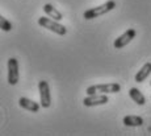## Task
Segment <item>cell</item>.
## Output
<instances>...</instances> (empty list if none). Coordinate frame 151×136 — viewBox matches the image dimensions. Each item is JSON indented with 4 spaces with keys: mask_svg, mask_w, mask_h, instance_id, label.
Instances as JSON below:
<instances>
[{
    "mask_svg": "<svg viewBox=\"0 0 151 136\" xmlns=\"http://www.w3.org/2000/svg\"><path fill=\"white\" fill-rule=\"evenodd\" d=\"M109 102V98L106 97V94H92L87 95L83 99V105L86 107H95V106H101L106 105Z\"/></svg>",
    "mask_w": 151,
    "mask_h": 136,
    "instance_id": "8992f818",
    "label": "cell"
},
{
    "mask_svg": "<svg viewBox=\"0 0 151 136\" xmlns=\"http://www.w3.org/2000/svg\"><path fill=\"white\" fill-rule=\"evenodd\" d=\"M43 12H45L49 17H51V19L57 20V21H60V20L63 19V15H62V13H60L59 11H58L57 8L54 7V5L49 4V3L43 5Z\"/></svg>",
    "mask_w": 151,
    "mask_h": 136,
    "instance_id": "30bf717a",
    "label": "cell"
},
{
    "mask_svg": "<svg viewBox=\"0 0 151 136\" xmlns=\"http://www.w3.org/2000/svg\"><path fill=\"white\" fill-rule=\"evenodd\" d=\"M129 95H130V98H132L133 100H134L137 105L139 106H143L145 103H146V98H145V95L142 94L141 91L138 90L137 87H132L129 90Z\"/></svg>",
    "mask_w": 151,
    "mask_h": 136,
    "instance_id": "8fae6325",
    "label": "cell"
},
{
    "mask_svg": "<svg viewBox=\"0 0 151 136\" xmlns=\"http://www.w3.org/2000/svg\"><path fill=\"white\" fill-rule=\"evenodd\" d=\"M150 85H151V81H150Z\"/></svg>",
    "mask_w": 151,
    "mask_h": 136,
    "instance_id": "5bb4252c",
    "label": "cell"
},
{
    "mask_svg": "<svg viewBox=\"0 0 151 136\" xmlns=\"http://www.w3.org/2000/svg\"><path fill=\"white\" fill-rule=\"evenodd\" d=\"M114 8H116V1H114V0H109V1L104 3V4L97 5V7L91 8V9L86 11V12H84V15H83V17L86 20L96 19V17H100V16H103V15H106V13L110 12V11H113Z\"/></svg>",
    "mask_w": 151,
    "mask_h": 136,
    "instance_id": "6da1fadb",
    "label": "cell"
},
{
    "mask_svg": "<svg viewBox=\"0 0 151 136\" xmlns=\"http://www.w3.org/2000/svg\"><path fill=\"white\" fill-rule=\"evenodd\" d=\"M124 124L127 127H139L143 124V119L141 116H135V115H127L124 118Z\"/></svg>",
    "mask_w": 151,
    "mask_h": 136,
    "instance_id": "7c38bea8",
    "label": "cell"
},
{
    "mask_svg": "<svg viewBox=\"0 0 151 136\" xmlns=\"http://www.w3.org/2000/svg\"><path fill=\"white\" fill-rule=\"evenodd\" d=\"M0 28H1V31H4V32H9L12 29V23L1 16L0 17Z\"/></svg>",
    "mask_w": 151,
    "mask_h": 136,
    "instance_id": "4fadbf2b",
    "label": "cell"
},
{
    "mask_svg": "<svg viewBox=\"0 0 151 136\" xmlns=\"http://www.w3.org/2000/svg\"><path fill=\"white\" fill-rule=\"evenodd\" d=\"M151 74V62H146L141 69L138 70V73L135 74V82L142 83L143 81H146V78Z\"/></svg>",
    "mask_w": 151,
    "mask_h": 136,
    "instance_id": "9c48e42d",
    "label": "cell"
},
{
    "mask_svg": "<svg viewBox=\"0 0 151 136\" xmlns=\"http://www.w3.org/2000/svg\"><path fill=\"white\" fill-rule=\"evenodd\" d=\"M38 24L41 25V27L46 28V29L59 34V36H65V34L67 33V28H66L65 25L59 24V21H57V20H54V19H49V17L42 16L38 19Z\"/></svg>",
    "mask_w": 151,
    "mask_h": 136,
    "instance_id": "3957f363",
    "label": "cell"
},
{
    "mask_svg": "<svg viewBox=\"0 0 151 136\" xmlns=\"http://www.w3.org/2000/svg\"><path fill=\"white\" fill-rule=\"evenodd\" d=\"M20 71H19V61L14 57L8 60V83L14 86L19 82Z\"/></svg>",
    "mask_w": 151,
    "mask_h": 136,
    "instance_id": "5b68a950",
    "label": "cell"
},
{
    "mask_svg": "<svg viewBox=\"0 0 151 136\" xmlns=\"http://www.w3.org/2000/svg\"><path fill=\"white\" fill-rule=\"evenodd\" d=\"M38 90H40V102L43 108H49L51 105V94L50 87L46 81H40L38 83Z\"/></svg>",
    "mask_w": 151,
    "mask_h": 136,
    "instance_id": "277c9868",
    "label": "cell"
},
{
    "mask_svg": "<svg viewBox=\"0 0 151 136\" xmlns=\"http://www.w3.org/2000/svg\"><path fill=\"white\" fill-rule=\"evenodd\" d=\"M135 34H137L135 29L130 28V29H127L125 33L121 34L118 39H116V41H114V44H113V46H114L116 49H122V48H125V46L129 44V42L132 41L133 39H135Z\"/></svg>",
    "mask_w": 151,
    "mask_h": 136,
    "instance_id": "52a82bcc",
    "label": "cell"
},
{
    "mask_svg": "<svg viewBox=\"0 0 151 136\" xmlns=\"http://www.w3.org/2000/svg\"><path fill=\"white\" fill-rule=\"evenodd\" d=\"M19 105L20 107H22V108L28 110V111H32V112H38L40 108H41V105H38L37 102H34V100L29 99V98H25V97H21L19 99Z\"/></svg>",
    "mask_w": 151,
    "mask_h": 136,
    "instance_id": "ba28073f",
    "label": "cell"
},
{
    "mask_svg": "<svg viewBox=\"0 0 151 136\" xmlns=\"http://www.w3.org/2000/svg\"><path fill=\"white\" fill-rule=\"evenodd\" d=\"M121 91V86L118 83H104V85H92L87 89V95L92 94H116Z\"/></svg>",
    "mask_w": 151,
    "mask_h": 136,
    "instance_id": "7a4b0ae2",
    "label": "cell"
}]
</instances>
